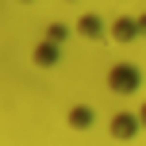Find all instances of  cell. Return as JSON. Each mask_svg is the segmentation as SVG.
I'll use <instances>...</instances> for the list:
<instances>
[{"label":"cell","instance_id":"1","mask_svg":"<svg viewBox=\"0 0 146 146\" xmlns=\"http://www.w3.org/2000/svg\"><path fill=\"white\" fill-rule=\"evenodd\" d=\"M108 88L115 96H135L142 88V69L135 66V62H115V66L108 69Z\"/></svg>","mask_w":146,"mask_h":146},{"label":"cell","instance_id":"2","mask_svg":"<svg viewBox=\"0 0 146 146\" xmlns=\"http://www.w3.org/2000/svg\"><path fill=\"white\" fill-rule=\"evenodd\" d=\"M139 131H142V123H139V111H115V115H111V139H119V142H131Z\"/></svg>","mask_w":146,"mask_h":146},{"label":"cell","instance_id":"3","mask_svg":"<svg viewBox=\"0 0 146 146\" xmlns=\"http://www.w3.org/2000/svg\"><path fill=\"white\" fill-rule=\"evenodd\" d=\"M31 62H35V66H42V69H50L54 62H58V42L42 38V42L35 46V54H31Z\"/></svg>","mask_w":146,"mask_h":146},{"label":"cell","instance_id":"4","mask_svg":"<svg viewBox=\"0 0 146 146\" xmlns=\"http://www.w3.org/2000/svg\"><path fill=\"white\" fill-rule=\"evenodd\" d=\"M92 108H85V104H77V108H69V127L73 131H88V127H92Z\"/></svg>","mask_w":146,"mask_h":146},{"label":"cell","instance_id":"5","mask_svg":"<svg viewBox=\"0 0 146 146\" xmlns=\"http://www.w3.org/2000/svg\"><path fill=\"white\" fill-rule=\"evenodd\" d=\"M111 35H115L119 42H131V38L139 35V19H127V15L115 19V23H111Z\"/></svg>","mask_w":146,"mask_h":146},{"label":"cell","instance_id":"6","mask_svg":"<svg viewBox=\"0 0 146 146\" xmlns=\"http://www.w3.org/2000/svg\"><path fill=\"white\" fill-rule=\"evenodd\" d=\"M77 31H81L85 38H100V35H104V23H100V15H81Z\"/></svg>","mask_w":146,"mask_h":146},{"label":"cell","instance_id":"7","mask_svg":"<svg viewBox=\"0 0 146 146\" xmlns=\"http://www.w3.org/2000/svg\"><path fill=\"white\" fill-rule=\"evenodd\" d=\"M139 123H142V131H146V100L139 104Z\"/></svg>","mask_w":146,"mask_h":146}]
</instances>
